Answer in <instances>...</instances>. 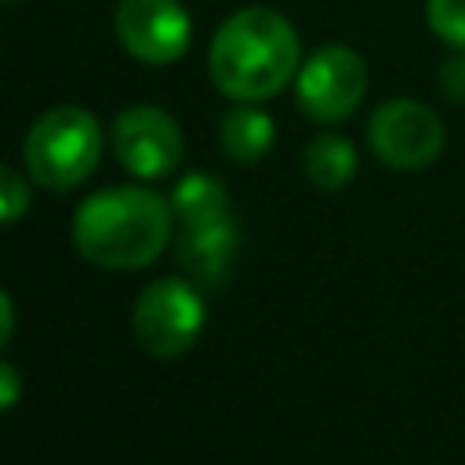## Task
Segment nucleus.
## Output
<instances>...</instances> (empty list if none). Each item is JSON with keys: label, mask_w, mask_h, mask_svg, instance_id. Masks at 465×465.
I'll use <instances>...</instances> for the list:
<instances>
[{"label": "nucleus", "mask_w": 465, "mask_h": 465, "mask_svg": "<svg viewBox=\"0 0 465 465\" xmlns=\"http://www.w3.org/2000/svg\"><path fill=\"white\" fill-rule=\"evenodd\" d=\"M298 33L272 7L229 15L211 40V80L232 102H262L298 76Z\"/></svg>", "instance_id": "1"}, {"label": "nucleus", "mask_w": 465, "mask_h": 465, "mask_svg": "<svg viewBox=\"0 0 465 465\" xmlns=\"http://www.w3.org/2000/svg\"><path fill=\"white\" fill-rule=\"evenodd\" d=\"M171 203L153 189H102L76 207L73 243L98 269H142L171 243Z\"/></svg>", "instance_id": "2"}, {"label": "nucleus", "mask_w": 465, "mask_h": 465, "mask_svg": "<svg viewBox=\"0 0 465 465\" xmlns=\"http://www.w3.org/2000/svg\"><path fill=\"white\" fill-rule=\"evenodd\" d=\"M29 178L51 193H69L91 178L102 156V127L94 113L80 105L47 109L25 134Z\"/></svg>", "instance_id": "3"}, {"label": "nucleus", "mask_w": 465, "mask_h": 465, "mask_svg": "<svg viewBox=\"0 0 465 465\" xmlns=\"http://www.w3.org/2000/svg\"><path fill=\"white\" fill-rule=\"evenodd\" d=\"M203 316H207V305L200 298V287L193 280L167 276V280L149 283L138 294L131 327H134L138 345L149 356L174 360L185 349H193V341L203 331Z\"/></svg>", "instance_id": "4"}, {"label": "nucleus", "mask_w": 465, "mask_h": 465, "mask_svg": "<svg viewBox=\"0 0 465 465\" xmlns=\"http://www.w3.org/2000/svg\"><path fill=\"white\" fill-rule=\"evenodd\" d=\"M298 105L305 116L320 124H338L345 120L367 91V62L345 47V44H327L309 54V62L294 76Z\"/></svg>", "instance_id": "5"}, {"label": "nucleus", "mask_w": 465, "mask_h": 465, "mask_svg": "<svg viewBox=\"0 0 465 465\" xmlns=\"http://www.w3.org/2000/svg\"><path fill=\"white\" fill-rule=\"evenodd\" d=\"M367 138L371 153L396 171H421L443 153L440 116L414 98H392L378 105L367 124Z\"/></svg>", "instance_id": "6"}, {"label": "nucleus", "mask_w": 465, "mask_h": 465, "mask_svg": "<svg viewBox=\"0 0 465 465\" xmlns=\"http://www.w3.org/2000/svg\"><path fill=\"white\" fill-rule=\"evenodd\" d=\"M113 29L124 51L149 65L182 58L193 40V22L178 0H120Z\"/></svg>", "instance_id": "7"}, {"label": "nucleus", "mask_w": 465, "mask_h": 465, "mask_svg": "<svg viewBox=\"0 0 465 465\" xmlns=\"http://www.w3.org/2000/svg\"><path fill=\"white\" fill-rule=\"evenodd\" d=\"M116 160L138 178H163L182 163V131L160 105H127L113 120Z\"/></svg>", "instance_id": "8"}, {"label": "nucleus", "mask_w": 465, "mask_h": 465, "mask_svg": "<svg viewBox=\"0 0 465 465\" xmlns=\"http://www.w3.org/2000/svg\"><path fill=\"white\" fill-rule=\"evenodd\" d=\"M178 254H182V265H185V272L196 287H222L229 280L232 258H236V225H232V218L225 214V218H214V222L182 225Z\"/></svg>", "instance_id": "9"}, {"label": "nucleus", "mask_w": 465, "mask_h": 465, "mask_svg": "<svg viewBox=\"0 0 465 465\" xmlns=\"http://www.w3.org/2000/svg\"><path fill=\"white\" fill-rule=\"evenodd\" d=\"M222 153L236 163H258L276 138V127L269 120V113L254 109V105H236L222 116Z\"/></svg>", "instance_id": "10"}, {"label": "nucleus", "mask_w": 465, "mask_h": 465, "mask_svg": "<svg viewBox=\"0 0 465 465\" xmlns=\"http://www.w3.org/2000/svg\"><path fill=\"white\" fill-rule=\"evenodd\" d=\"M171 211L182 225H200V222H214V218H225L229 214V196H225V185L214 178V174H203V171H193L185 174L174 193H171Z\"/></svg>", "instance_id": "11"}, {"label": "nucleus", "mask_w": 465, "mask_h": 465, "mask_svg": "<svg viewBox=\"0 0 465 465\" xmlns=\"http://www.w3.org/2000/svg\"><path fill=\"white\" fill-rule=\"evenodd\" d=\"M305 174L316 189H341L356 174V149L341 134H316L305 145Z\"/></svg>", "instance_id": "12"}, {"label": "nucleus", "mask_w": 465, "mask_h": 465, "mask_svg": "<svg viewBox=\"0 0 465 465\" xmlns=\"http://www.w3.org/2000/svg\"><path fill=\"white\" fill-rule=\"evenodd\" d=\"M425 15L443 44L465 51V0H425Z\"/></svg>", "instance_id": "13"}, {"label": "nucleus", "mask_w": 465, "mask_h": 465, "mask_svg": "<svg viewBox=\"0 0 465 465\" xmlns=\"http://www.w3.org/2000/svg\"><path fill=\"white\" fill-rule=\"evenodd\" d=\"M25 211H29V182L15 167L0 163V225L18 222Z\"/></svg>", "instance_id": "14"}, {"label": "nucleus", "mask_w": 465, "mask_h": 465, "mask_svg": "<svg viewBox=\"0 0 465 465\" xmlns=\"http://www.w3.org/2000/svg\"><path fill=\"white\" fill-rule=\"evenodd\" d=\"M440 91L450 102H461L465 105V51H458L454 58H447L440 65Z\"/></svg>", "instance_id": "15"}, {"label": "nucleus", "mask_w": 465, "mask_h": 465, "mask_svg": "<svg viewBox=\"0 0 465 465\" xmlns=\"http://www.w3.org/2000/svg\"><path fill=\"white\" fill-rule=\"evenodd\" d=\"M18 396H22V378H18V371L0 360V414L11 411V407L18 403Z\"/></svg>", "instance_id": "16"}, {"label": "nucleus", "mask_w": 465, "mask_h": 465, "mask_svg": "<svg viewBox=\"0 0 465 465\" xmlns=\"http://www.w3.org/2000/svg\"><path fill=\"white\" fill-rule=\"evenodd\" d=\"M11 331H15V305H11V298H7V291L0 287V349L7 345V338H11Z\"/></svg>", "instance_id": "17"}]
</instances>
